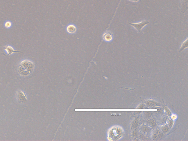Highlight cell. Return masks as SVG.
<instances>
[{
	"mask_svg": "<svg viewBox=\"0 0 188 141\" xmlns=\"http://www.w3.org/2000/svg\"><path fill=\"white\" fill-rule=\"evenodd\" d=\"M12 26V23L10 21H7L4 24L5 27L6 28H10Z\"/></svg>",
	"mask_w": 188,
	"mask_h": 141,
	"instance_id": "8",
	"label": "cell"
},
{
	"mask_svg": "<svg viewBox=\"0 0 188 141\" xmlns=\"http://www.w3.org/2000/svg\"><path fill=\"white\" fill-rule=\"evenodd\" d=\"M173 121L172 120L169 121V127H171L173 125Z\"/></svg>",
	"mask_w": 188,
	"mask_h": 141,
	"instance_id": "11",
	"label": "cell"
},
{
	"mask_svg": "<svg viewBox=\"0 0 188 141\" xmlns=\"http://www.w3.org/2000/svg\"><path fill=\"white\" fill-rule=\"evenodd\" d=\"M34 68L33 63L28 60L22 61L19 65L18 72L21 76H27L30 74Z\"/></svg>",
	"mask_w": 188,
	"mask_h": 141,
	"instance_id": "1",
	"label": "cell"
},
{
	"mask_svg": "<svg viewBox=\"0 0 188 141\" xmlns=\"http://www.w3.org/2000/svg\"><path fill=\"white\" fill-rule=\"evenodd\" d=\"M168 128L166 127H163V131L164 132H167L168 130Z\"/></svg>",
	"mask_w": 188,
	"mask_h": 141,
	"instance_id": "9",
	"label": "cell"
},
{
	"mask_svg": "<svg viewBox=\"0 0 188 141\" xmlns=\"http://www.w3.org/2000/svg\"><path fill=\"white\" fill-rule=\"evenodd\" d=\"M129 0L132 1V2H137L139 0Z\"/></svg>",
	"mask_w": 188,
	"mask_h": 141,
	"instance_id": "13",
	"label": "cell"
},
{
	"mask_svg": "<svg viewBox=\"0 0 188 141\" xmlns=\"http://www.w3.org/2000/svg\"><path fill=\"white\" fill-rule=\"evenodd\" d=\"M17 97L18 100L20 102L24 103L27 100V96L23 91L20 90L17 92Z\"/></svg>",
	"mask_w": 188,
	"mask_h": 141,
	"instance_id": "3",
	"label": "cell"
},
{
	"mask_svg": "<svg viewBox=\"0 0 188 141\" xmlns=\"http://www.w3.org/2000/svg\"><path fill=\"white\" fill-rule=\"evenodd\" d=\"M166 112H167V114H168L170 115V114H171V112H170V111H169L168 109H167V108L166 109Z\"/></svg>",
	"mask_w": 188,
	"mask_h": 141,
	"instance_id": "12",
	"label": "cell"
},
{
	"mask_svg": "<svg viewBox=\"0 0 188 141\" xmlns=\"http://www.w3.org/2000/svg\"><path fill=\"white\" fill-rule=\"evenodd\" d=\"M149 104L150 105H151V106H154L155 105V103L152 102H150L149 103Z\"/></svg>",
	"mask_w": 188,
	"mask_h": 141,
	"instance_id": "10",
	"label": "cell"
},
{
	"mask_svg": "<svg viewBox=\"0 0 188 141\" xmlns=\"http://www.w3.org/2000/svg\"><path fill=\"white\" fill-rule=\"evenodd\" d=\"M128 23L136 29L138 32H140L142 28L147 24H149V22L145 20L136 23Z\"/></svg>",
	"mask_w": 188,
	"mask_h": 141,
	"instance_id": "2",
	"label": "cell"
},
{
	"mask_svg": "<svg viewBox=\"0 0 188 141\" xmlns=\"http://www.w3.org/2000/svg\"><path fill=\"white\" fill-rule=\"evenodd\" d=\"M188 47V39L187 38L186 39V40L185 41H184L182 44V45H181V47H180V49L179 51H182L183 50H185Z\"/></svg>",
	"mask_w": 188,
	"mask_h": 141,
	"instance_id": "7",
	"label": "cell"
},
{
	"mask_svg": "<svg viewBox=\"0 0 188 141\" xmlns=\"http://www.w3.org/2000/svg\"><path fill=\"white\" fill-rule=\"evenodd\" d=\"M5 50L7 53V54L6 55L7 56H9L13 53H15V52H21L20 51H15L13 47L10 46H6L5 47Z\"/></svg>",
	"mask_w": 188,
	"mask_h": 141,
	"instance_id": "4",
	"label": "cell"
},
{
	"mask_svg": "<svg viewBox=\"0 0 188 141\" xmlns=\"http://www.w3.org/2000/svg\"><path fill=\"white\" fill-rule=\"evenodd\" d=\"M176 116L175 115H174L172 116V118L173 119H176Z\"/></svg>",
	"mask_w": 188,
	"mask_h": 141,
	"instance_id": "14",
	"label": "cell"
},
{
	"mask_svg": "<svg viewBox=\"0 0 188 141\" xmlns=\"http://www.w3.org/2000/svg\"><path fill=\"white\" fill-rule=\"evenodd\" d=\"M67 31L69 34H74L76 32V28L73 24H70L67 26Z\"/></svg>",
	"mask_w": 188,
	"mask_h": 141,
	"instance_id": "5",
	"label": "cell"
},
{
	"mask_svg": "<svg viewBox=\"0 0 188 141\" xmlns=\"http://www.w3.org/2000/svg\"><path fill=\"white\" fill-rule=\"evenodd\" d=\"M103 39L105 41L110 42L113 39V36L110 32H106L103 36Z\"/></svg>",
	"mask_w": 188,
	"mask_h": 141,
	"instance_id": "6",
	"label": "cell"
}]
</instances>
